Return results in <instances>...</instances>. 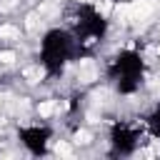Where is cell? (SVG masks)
I'll return each mask as SVG.
<instances>
[{
    "mask_svg": "<svg viewBox=\"0 0 160 160\" xmlns=\"http://www.w3.org/2000/svg\"><path fill=\"white\" fill-rule=\"evenodd\" d=\"M75 58H78L75 55V40H72L70 30L52 28L42 35V40H40V62H42V68L50 78L62 75L65 65Z\"/></svg>",
    "mask_w": 160,
    "mask_h": 160,
    "instance_id": "obj_3",
    "label": "cell"
},
{
    "mask_svg": "<svg viewBox=\"0 0 160 160\" xmlns=\"http://www.w3.org/2000/svg\"><path fill=\"white\" fill-rule=\"evenodd\" d=\"M145 130H148L152 138L160 140V108H155V110L145 118Z\"/></svg>",
    "mask_w": 160,
    "mask_h": 160,
    "instance_id": "obj_6",
    "label": "cell"
},
{
    "mask_svg": "<svg viewBox=\"0 0 160 160\" xmlns=\"http://www.w3.org/2000/svg\"><path fill=\"white\" fill-rule=\"evenodd\" d=\"M142 135V125L132 120H115L110 128V152L112 155H132Z\"/></svg>",
    "mask_w": 160,
    "mask_h": 160,
    "instance_id": "obj_4",
    "label": "cell"
},
{
    "mask_svg": "<svg viewBox=\"0 0 160 160\" xmlns=\"http://www.w3.org/2000/svg\"><path fill=\"white\" fill-rule=\"evenodd\" d=\"M108 80L115 85L120 95H132L142 85L145 62L138 50H120L108 60Z\"/></svg>",
    "mask_w": 160,
    "mask_h": 160,
    "instance_id": "obj_2",
    "label": "cell"
},
{
    "mask_svg": "<svg viewBox=\"0 0 160 160\" xmlns=\"http://www.w3.org/2000/svg\"><path fill=\"white\" fill-rule=\"evenodd\" d=\"M70 35L75 40V55H92L108 32V20L92 5H75L70 10Z\"/></svg>",
    "mask_w": 160,
    "mask_h": 160,
    "instance_id": "obj_1",
    "label": "cell"
},
{
    "mask_svg": "<svg viewBox=\"0 0 160 160\" xmlns=\"http://www.w3.org/2000/svg\"><path fill=\"white\" fill-rule=\"evenodd\" d=\"M18 138L32 155H45L50 138H52V128L50 125H25V128H18Z\"/></svg>",
    "mask_w": 160,
    "mask_h": 160,
    "instance_id": "obj_5",
    "label": "cell"
}]
</instances>
